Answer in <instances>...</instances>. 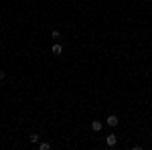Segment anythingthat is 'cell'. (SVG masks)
Here are the masks:
<instances>
[{
    "label": "cell",
    "instance_id": "1",
    "mask_svg": "<svg viewBox=\"0 0 152 150\" xmlns=\"http://www.w3.org/2000/svg\"><path fill=\"white\" fill-rule=\"evenodd\" d=\"M118 122H120V118H118L116 114H110L105 118V124H107V126H118Z\"/></svg>",
    "mask_w": 152,
    "mask_h": 150
},
{
    "label": "cell",
    "instance_id": "2",
    "mask_svg": "<svg viewBox=\"0 0 152 150\" xmlns=\"http://www.w3.org/2000/svg\"><path fill=\"white\" fill-rule=\"evenodd\" d=\"M116 142H118V136H116V134H110V136L105 138V144H107L110 148H112V146H116Z\"/></svg>",
    "mask_w": 152,
    "mask_h": 150
},
{
    "label": "cell",
    "instance_id": "3",
    "mask_svg": "<svg viewBox=\"0 0 152 150\" xmlns=\"http://www.w3.org/2000/svg\"><path fill=\"white\" fill-rule=\"evenodd\" d=\"M51 51H53V55H61L63 53V47L59 45V43H55V45L51 47Z\"/></svg>",
    "mask_w": 152,
    "mask_h": 150
},
{
    "label": "cell",
    "instance_id": "4",
    "mask_svg": "<svg viewBox=\"0 0 152 150\" xmlns=\"http://www.w3.org/2000/svg\"><path fill=\"white\" fill-rule=\"evenodd\" d=\"M102 128H104V124H102L99 120H95V122H91V130H94V132H99Z\"/></svg>",
    "mask_w": 152,
    "mask_h": 150
},
{
    "label": "cell",
    "instance_id": "5",
    "mask_svg": "<svg viewBox=\"0 0 152 150\" xmlns=\"http://www.w3.org/2000/svg\"><path fill=\"white\" fill-rule=\"evenodd\" d=\"M49 148H51L49 142H41V144H39V150H49Z\"/></svg>",
    "mask_w": 152,
    "mask_h": 150
},
{
    "label": "cell",
    "instance_id": "6",
    "mask_svg": "<svg viewBox=\"0 0 152 150\" xmlns=\"http://www.w3.org/2000/svg\"><path fill=\"white\" fill-rule=\"evenodd\" d=\"M31 142H39V134H31Z\"/></svg>",
    "mask_w": 152,
    "mask_h": 150
},
{
    "label": "cell",
    "instance_id": "7",
    "mask_svg": "<svg viewBox=\"0 0 152 150\" xmlns=\"http://www.w3.org/2000/svg\"><path fill=\"white\" fill-rule=\"evenodd\" d=\"M51 37H53V39H59V37H61V33H59V31H53V33H51Z\"/></svg>",
    "mask_w": 152,
    "mask_h": 150
},
{
    "label": "cell",
    "instance_id": "8",
    "mask_svg": "<svg viewBox=\"0 0 152 150\" xmlns=\"http://www.w3.org/2000/svg\"><path fill=\"white\" fill-rule=\"evenodd\" d=\"M4 77H6V73H4V71H0V79H4Z\"/></svg>",
    "mask_w": 152,
    "mask_h": 150
}]
</instances>
